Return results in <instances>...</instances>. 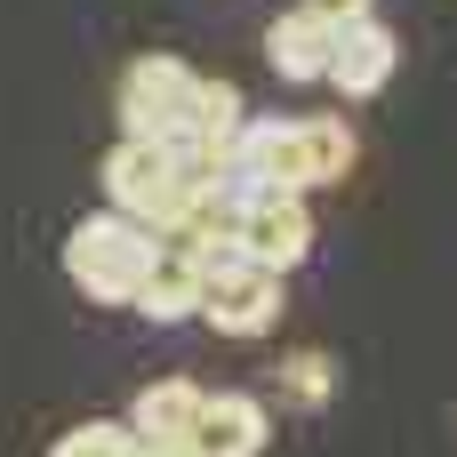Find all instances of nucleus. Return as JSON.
<instances>
[{
  "label": "nucleus",
  "mask_w": 457,
  "mask_h": 457,
  "mask_svg": "<svg viewBox=\"0 0 457 457\" xmlns=\"http://www.w3.org/2000/svg\"><path fill=\"white\" fill-rule=\"evenodd\" d=\"M145 265H153V233L137 217H120V209H96V217H80L64 233V273H72V289L88 305H129Z\"/></svg>",
  "instance_id": "obj_1"
},
{
  "label": "nucleus",
  "mask_w": 457,
  "mask_h": 457,
  "mask_svg": "<svg viewBox=\"0 0 457 457\" xmlns=\"http://www.w3.org/2000/svg\"><path fill=\"white\" fill-rule=\"evenodd\" d=\"M120 129L129 137H153V145H209L201 137V72L185 64V56H137L129 72H120ZM217 153V145H209Z\"/></svg>",
  "instance_id": "obj_2"
},
{
  "label": "nucleus",
  "mask_w": 457,
  "mask_h": 457,
  "mask_svg": "<svg viewBox=\"0 0 457 457\" xmlns=\"http://www.w3.org/2000/svg\"><path fill=\"white\" fill-rule=\"evenodd\" d=\"M225 233H233V249L249 265L289 273L313 249V209H305V193H249V201H233V225Z\"/></svg>",
  "instance_id": "obj_3"
},
{
  "label": "nucleus",
  "mask_w": 457,
  "mask_h": 457,
  "mask_svg": "<svg viewBox=\"0 0 457 457\" xmlns=\"http://www.w3.org/2000/svg\"><path fill=\"white\" fill-rule=\"evenodd\" d=\"M193 321H209L217 337H265V329L281 321V273H265V265H249V257L209 265Z\"/></svg>",
  "instance_id": "obj_4"
},
{
  "label": "nucleus",
  "mask_w": 457,
  "mask_h": 457,
  "mask_svg": "<svg viewBox=\"0 0 457 457\" xmlns=\"http://www.w3.org/2000/svg\"><path fill=\"white\" fill-rule=\"evenodd\" d=\"M394 64H402L394 24L353 16V24H337V32H329V64H321V80H329L337 96H378V88L394 80Z\"/></svg>",
  "instance_id": "obj_5"
},
{
  "label": "nucleus",
  "mask_w": 457,
  "mask_h": 457,
  "mask_svg": "<svg viewBox=\"0 0 457 457\" xmlns=\"http://www.w3.org/2000/svg\"><path fill=\"white\" fill-rule=\"evenodd\" d=\"M201 386L193 378H153V386H137V402H129V434H137V450H185L193 442V426H201Z\"/></svg>",
  "instance_id": "obj_6"
},
{
  "label": "nucleus",
  "mask_w": 457,
  "mask_h": 457,
  "mask_svg": "<svg viewBox=\"0 0 457 457\" xmlns=\"http://www.w3.org/2000/svg\"><path fill=\"white\" fill-rule=\"evenodd\" d=\"M201 257L193 249H177V241H153V265H145V281H137V313L145 321H193V305H201Z\"/></svg>",
  "instance_id": "obj_7"
},
{
  "label": "nucleus",
  "mask_w": 457,
  "mask_h": 457,
  "mask_svg": "<svg viewBox=\"0 0 457 457\" xmlns=\"http://www.w3.org/2000/svg\"><path fill=\"white\" fill-rule=\"evenodd\" d=\"M265 434H273V418H265L257 394H209L201 426H193V450L201 457H265Z\"/></svg>",
  "instance_id": "obj_8"
},
{
  "label": "nucleus",
  "mask_w": 457,
  "mask_h": 457,
  "mask_svg": "<svg viewBox=\"0 0 457 457\" xmlns=\"http://www.w3.org/2000/svg\"><path fill=\"white\" fill-rule=\"evenodd\" d=\"M329 32H337V24H321V16H305V8L273 16V32H265L273 72H281V80H321V64H329Z\"/></svg>",
  "instance_id": "obj_9"
},
{
  "label": "nucleus",
  "mask_w": 457,
  "mask_h": 457,
  "mask_svg": "<svg viewBox=\"0 0 457 457\" xmlns=\"http://www.w3.org/2000/svg\"><path fill=\"white\" fill-rule=\"evenodd\" d=\"M273 386H281V402H297V410H321V402H329V386H337V361H329L321 345H305V353H281Z\"/></svg>",
  "instance_id": "obj_10"
},
{
  "label": "nucleus",
  "mask_w": 457,
  "mask_h": 457,
  "mask_svg": "<svg viewBox=\"0 0 457 457\" xmlns=\"http://www.w3.org/2000/svg\"><path fill=\"white\" fill-rule=\"evenodd\" d=\"M48 457H145V450H137V434L120 418H88V426H72Z\"/></svg>",
  "instance_id": "obj_11"
},
{
  "label": "nucleus",
  "mask_w": 457,
  "mask_h": 457,
  "mask_svg": "<svg viewBox=\"0 0 457 457\" xmlns=\"http://www.w3.org/2000/svg\"><path fill=\"white\" fill-rule=\"evenodd\" d=\"M305 16H321V24H353V16H370V0H297Z\"/></svg>",
  "instance_id": "obj_12"
},
{
  "label": "nucleus",
  "mask_w": 457,
  "mask_h": 457,
  "mask_svg": "<svg viewBox=\"0 0 457 457\" xmlns=\"http://www.w3.org/2000/svg\"><path fill=\"white\" fill-rule=\"evenodd\" d=\"M145 457H201V450H193V442H185V450H145Z\"/></svg>",
  "instance_id": "obj_13"
}]
</instances>
